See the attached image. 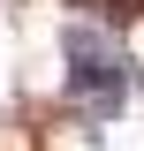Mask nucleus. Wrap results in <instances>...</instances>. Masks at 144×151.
I'll use <instances>...</instances> for the list:
<instances>
[{
  "label": "nucleus",
  "mask_w": 144,
  "mask_h": 151,
  "mask_svg": "<svg viewBox=\"0 0 144 151\" xmlns=\"http://www.w3.org/2000/svg\"><path fill=\"white\" fill-rule=\"evenodd\" d=\"M61 60H68V106L84 121H114L137 91V53H129V38L99 15H76L61 30Z\"/></svg>",
  "instance_id": "obj_1"
}]
</instances>
